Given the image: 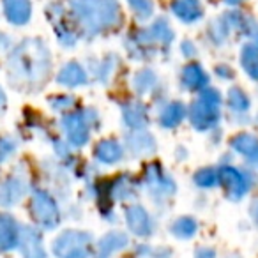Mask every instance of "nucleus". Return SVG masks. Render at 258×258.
Here are the masks:
<instances>
[{
  "label": "nucleus",
  "instance_id": "41",
  "mask_svg": "<svg viewBox=\"0 0 258 258\" xmlns=\"http://www.w3.org/2000/svg\"><path fill=\"white\" fill-rule=\"evenodd\" d=\"M226 6H232V8H237V6H240L244 2V0H223Z\"/></svg>",
  "mask_w": 258,
  "mask_h": 258
},
{
  "label": "nucleus",
  "instance_id": "6",
  "mask_svg": "<svg viewBox=\"0 0 258 258\" xmlns=\"http://www.w3.org/2000/svg\"><path fill=\"white\" fill-rule=\"evenodd\" d=\"M90 247L92 237L82 230H66L53 240V253L58 258H89Z\"/></svg>",
  "mask_w": 258,
  "mask_h": 258
},
{
  "label": "nucleus",
  "instance_id": "23",
  "mask_svg": "<svg viewBox=\"0 0 258 258\" xmlns=\"http://www.w3.org/2000/svg\"><path fill=\"white\" fill-rule=\"evenodd\" d=\"M232 32H233V23H232V18H230V13H225V15L218 16V18L212 20L207 27L209 39H211V43L216 44V46L225 44Z\"/></svg>",
  "mask_w": 258,
  "mask_h": 258
},
{
  "label": "nucleus",
  "instance_id": "15",
  "mask_svg": "<svg viewBox=\"0 0 258 258\" xmlns=\"http://www.w3.org/2000/svg\"><path fill=\"white\" fill-rule=\"evenodd\" d=\"M125 223L135 235L147 237L152 233V219L142 205H129L125 209Z\"/></svg>",
  "mask_w": 258,
  "mask_h": 258
},
{
  "label": "nucleus",
  "instance_id": "2",
  "mask_svg": "<svg viewBox=\"0 0 258 258\" xmlns=\"http://www.w3.org/2000/svg\"><path fill=\"white\" fill-rule=\"evenodd\" d=\"M71 15L87 36L117 30L124 22L118 0H71Z\"/></svg>",
  "mask_w": 258,
  "mask_h": 258
},
{
  "label": "nucleus",
  "instance_id": "33",
  "mask_svg": "<svg viewBox=\"0 0 258 258\" xmlns=\"http://www.w3.org/2000/svg\"><path fill=\"white\" fill-rule=\"evenodd\" d=\"M115 66H117V58L104 57V58H101V60L94 62V66H90V73H92L97 82H106V80L113 75Z\"/></svg>",
  "mask_w": 258,
  "mask_h": 258
},
{
  "label": "nucleus",
  "instance_id": "42",
  "mask_svg": "<svg viewBox=\"0 0 258 258\" xmlns=\"http://www.w3.org/2000/svg\"><path fill=\"white\" fill-rule=\"evenodd\" d=\"M251 212H253V216H254V219L258 221V202L253 205V209H251Z\"/></svg>",
  "mask_w": 258,
  "mask_h": 258
},
{
  "label": "nucleus",
  "instance_id": "39",
  "mask_svg": "<svg viewBox=\"0 0 258 258\" xmlns=\"http://www.w3.org/2000/svg\"><path fill=\"white\" fill-rule=\"evenodd\" d=\"M6 106H8V97H6L4 89H2V87H0V113H4Z\"/></svg>",
  "mask_w": 258,
  "mask_h": 258
},
{
  "label": "nucleus",
  "instance_id": "38",
  "mask_svg": "<svg viewBox=\"0 0 258 258\" xmlns=\"http://www.w3.org/2000/svg\"><path fill=\"white\" fill-rule=\"evenodd\" d=\"M180 50H182L184 57H187V58H193L195 55H197V44H195L193 41L186 39L182 44H180Z\"/></svg>",
  "mask_w": 258,
  "mask_h": 258
},
{
  "label": "nucleus",
  "instance_id": "14",
  "mask_svg": "<svg viewBox=\"0 0 258 258\" xmlns=\"http://www.w3.org/2000/svg\"><path fill=\"white\" fill-rule=\"evenodd\" d=\"M2 11L11 25L25 27L32 18V2L30 0H2Z\"/></svg>",
  "mask_w": 258,
  "mask_h": 258
},
{
  "label": "nucleus",
  "instance_id": "3",
  "mask_svg": "<svg viewBox=\"0 0 258 258\" xmlns=\"http://www.w3.org/2000/svg\"><path fill=\"white\" fill-rule=\"evenodd\" d=\"M221 92L214 87L209 85L202 92H198V97L187 108V118L193 129L205 133L216 129L221 120Z\"/></svg>",
  "mask_w": 258,
  "mask_h": 258
},
{
  "label": "nucleus",
  "instance_id": "24",
  "mask_svg": "<svg viewBox=\"0 0 258 258\" xmlns=\"http://www.w3.org/2000/svg\"><path fill=\"white\" fill-rule=\"evenodd\" d=\"M20 242V228L15 218L9 214H0V251L16 247Z\"/></svg>",
  "mask_w": 258,
  "mask_h": 258
},
{
  "label": "nucleus",
  "instance_id": "25",
  "mask_svg": "<svg viewBox=\"0 0 258 258\" xmlns=\"http://www.w3.org/2000/svg\"><path fill=\"white\" fill-rule=\"evenodd\" d=\"M239 62L242 71L249 76L253 82L258 83V44L246 43L240 48Z\"/></svg>",
  "mask_w": 258,
  "mask_h": 258
},
{
  "label": "nucleus",
  "instance_id": "1",
  "mask_svg": "<svg viewBox=\"0 0 258 258\" xmlns=\"http://www.w3.org/2000/svg\"><path fill=\"white\" fill-rule=\"evenodd\" d=\"M51 71V55L41 39H23L8 58V76L15 87H41Z\"/></svg>",
  "mask_w": 258,
  "mask_h": 258
},
{
  "label": "nucleus",
  "instance_id": "37",
  "mask_svg": "<svg viewBox=\"0 0 258 258\" xmlns=\"http://www.w3.org/2000/svg\"><path fill=\"white\" fill-rule=\"evenodd\" d=\"M214 73H216V76H218L219 80H226V82L235 78V71H233L228 64H218L214 68Z\"/></svg>",
  "mask_w": 258,
  "mask_h": 258
},
{
  "label": "nucleus",
  "instance_id": "35",
  "mask_svg": "<svg viewBox=\"0 0 258 258\" xmlns=\"http://www.w3.org/2000/svg\"><path fill=\"white\" fill-rule=\"evenodd\" d=\"M76 99L73 96H53L50 99V108L55 111V113L66 115L69 111L76 110Z\"/></svg>",
  "mask_w": 258,
  "mask_h": 258
},
{
  "label": "nucleus",
  "instance_id": "18",
  "mask_svg": "<svg viewBox=\"0 0 258 258\" xmlns=\"http://www.w3.org/2000/svg\"><path fill=\"white\" fill-rule=\"evenodd\" d=\"M186 117H187V106L182 101H168L159 110L158 124L163 129H175L182 124Z\"/></svg>",
  "mask_w": 258,
  "mask_h": 258
},
{
  "label": "nucleus",
  "instance_id": "28",
  "mask_svg": "<svg viewBox=\"0 0 258 258\" xmlns=\"http://www.w3.org/2000/svg\"><path fill=\"white\" fill-rule=\"evenodd\" d=\"M152 32V36H154L156 43L159 44V48H170L173 43V37H175V32H173V29L170 27L168 20L165 18V16H159L158 20H154L152 22V25L149 27Z\"/></svg>",
  "mask_w": 258,
  "mask_h": 258
},
{
  "label": "nucleus",
  "instance_id": "29",
  "mask_svg": "<svg viewBox=\"0 0 258 258\" xmlns=\"http://www.w3.org/2000/svg\"><path fill=\"white\" fill-rule=\"evenodd\" d=\"M158 85V76L151 69H140L135 73L133 76V89L138 96H145V94L152 92Z\"/></svg>",
  "mask_w": 258,
  "mask_h": 258
},
{
  "label": "nucleus",
  "instance_id": "7",
  "mask_svg": "<svg viewBox=\"0 0 258 258\" xmlns=\"http://www.w3.org/2000/svg\"><path fill=\"white\" fill-rule=\"evenodd\" d=\"M29 212L34 221L46 230H51L60 221V211L55 202V198L44 189H34L30 195Z\"/></svg>",
  "mask_w": 258,
  "mask_h": 258
},
{
  "label": "nucleus",
  "instance_id": "26",
  "mask_svg": "<svg viewBox=\"0 0 258 258\" xmlns=\"http://www.w3.org/2000/svg\"><path fill=\"white\" fill-rule=\"evenodd\" d=\"M226 106L233 115H246L251 108V101L247 97L246 90H242L240 87L233 85L226 92Z\"/></svg>",
  "mask_w": 258,
  "mask_h": 258
},
{
  "label": "nucleus",
  "instance_id": "16",
  "mask_svg": "<svg viewBox=\"0 0 258 258\" xmlns=\"http://www.w3.org/2000/svg\"><path fill=\"white\" fill-rule=\"evenodd\" d=\"M89 82V73L83 68L80 62L69 60L68 64H64L60 68V71L57 73V83L68 89H75V87H82Z\"/></svg>",
  "mask_w": 258,
  "mask_h": 258
},
{
  "label": "nucleus",
  "instance_id": "12",
  "mask_svg": "<svg viewBox=\"0 0 258 258\" xmlns=\"http://www.w3.org/2000/svg\"><path fill=\"white\" fill-rule=\"evenodd\" d=\"M170 13L175 16L179 22L186 25L200 22L204 18V4L200 0H172L170 2Z\"/></svg>",
  "mask_w": 258,
  "mask_h": 258
},
{
  "label": "nucleus",
  "instance_id": "8",
  "mask_svg": "<svg viewBox=\"0 0 258 258\" xmlns=\"http://www.w3.org/2000/svg\"><path fill=\"white\" fill-rule=\"evenodd\" d=\"M219 184L225 187L226 197L233 202H239L240 198L246 197V193L251 187V179L244 170L237 168L232 165L219 166Z\"/></svg>",
  "mask_w": 258,
  "mask_h": 258
},
{
  "label": "nucleus",
  "instance_id": "34",
  "mask_svg": "<svg viewBox=\"0 0 258 258\" xmlns=\"http://www.w3.org/2000/svg\"><path fill=\"white\" fill-rule=\"evenodd\" d=\"M127 4L133 15L142 22L152 18V15H154V2L152 0H127Z\"/></svg>",
  "mask_w": 258,
  "mask_h": 258
},
{
  "label": "nucleus",
  "instance_id": "22",
  "mask_svg": "<svg viewBox=\"0 0 258 258\" xmlns=\"http://www.w3.org/2000/svg\"><path fill=\"white\" fill-rule=\"evenodd\" d=\"M27 191L25 180L18 175H11L2 182L0 186V204L6 205V207H11L16 205L23 198Z\"/></svg>",
  "mask_w": 258,
  "mask_h": 258
},
{
  "label": "nucleus",
  "instance_id": "17",
  "mask_svg": "<svg viewBox=\"0 0 258 258\" xmlns=\"http://www.w3.org/2000/svg\"><path fill=\"white\" fill-rule=\"evenodd\" d=\"M233 152L242 156L247 163L258 166V137L253 133H239L230 140Z\"/></svg>",
  "mask_w": 258,
  "mask_h": 258
},
{
  "label": "nucleus",
  "instance_id": "11",
  "mask_svg": "<svg viewBox=\"0 0 258 258\" xmlns=\"http://www.w3.org/2000/svg\"><path fill=\"white\" fill-rule=\"evenodd\" d=\"M122 122L129 131H142L149 125V110L142 101H125L120 106Z\"/></svg>",
  "mask_w": 258,
  "mask_h": 258
},
{
  "label": "nucleus",
  "instance_id": "32",
  "mask_svg": "<svg viewBox=\"0 0 258 258\" xmlns=\"http://www.w3.org/2000/svg\"><path fill=\"white\" fill-rule=\"evenodd\" d=\"M193 180L198 187L211 189V187H214L219 184V172H218V168H214V166H205V168H200L198 172H195Z\"/></svg>",
  "mask_w": 258,
  "mask_h": 258
},
{
  "label": "nucleus",
  "instance_id": "19",
  "mask_svg": "<svg viewBox=\"0 0 258 258\" xmlns=\"http://www.w3.org/2000/svg\"><path fill=\"white\" fill-rule=\"evenodd\" d=\"M125 145H127V151L133 156H152L156 152V147H158L154 137L149 133L147 129L131 131L125 137Z\"/></svg>",
  "mask_w": 258,
  "mask_h": 258
},
{
  "label": "nucleus",
  "instance_id": "36",
  "mask_svg": "<svg viewBox=\"0 0 258 258\" xmlns=\"http://www.w3.org/2000/svg\"><path fill=\"white\" fill-rule=\"evenodd\" d=\"M16 151V142L9 137H0V163H4Z\"/></svg>",
  "mask_w": 258,
  "mask_h": 258
},
{
  "label": "nucleus",
  "instance_id": "40",
  "mask_svg": "<svg viewBox=\"0 0 258 258\" xmlns=\"http://www.w3.org/2000/svg\"><path fill=\"white\" fill-rule=\"evenodd\" d=\"M197 258H214V253L211 249H200L197 253Z\"/></svg>",
  "mask_w": 258,
  "mask_h": 258
},
{
  "label": "nucleus",
  "instance_id": "27",
  "mask_svg": "<svg viewBox=\"0 0 258 258\" xmlns=\"http://www.w3.org/2000/svg\"><path fill=\"white\" fill-rule=\"evenodd\" d=\"M127 244V235L122 232H110L99 240V247H97V258H108L113 254L115 251L122 249Z\"/></svg>",
  "mask_w": 258,
  "mask_h": 258
},
{
  "label": "nucleus",
  "instance_id": "21",
  "mask_svg": "<svg viewBox=\"0 0 258 258\" xmlns=\"http://www.w3.org/2000/svg\"><path fill=\"white\" fill-rule=\"evenodd\" d=\"M20 247H22L23 258H44L46 253H44L43 247V240H41V233L37 232L36 228H30V226H25L20 232Z\"/></svg>",
  "mask_w": 258,
  "mask_h": 258
},
{
  "label": "nucleus",
  "instance_id": "9",
  "mask_svg": "<svg viewBox=\"0 0 258 258\" xmlns=\"http://www.w3.org/2000/svg\"><path fill=\"white\" fill-rule=\"evenodd\" d=\"M125 50L137 60L152 58L159 50V44L156 43L151 29H137L125 37Z\"/></svg>",
  "mask_w": 258,
  "mask_h": 258
},
{
  "label": "nucleus",
  "instance_id": "31",
  "mask_svg": "<svg viewBox=\"0 0 258 258\" xmlns=\"http://www.w3.org/2000/svg\"><path fill=\"white\" fill-rule=\"evenodd\" d=\"M197 221L191 216H182V218L173 221V225L170 226V232L175 237H179V239H189V237H193L197 233Z\"/></svg>",
  "mask_w": 258,
  "mask_h": 258
},
{
  "label": "nucleus",
  "instance_id": "20",
  "mask_svg": "<svg viewBox=\"0 0 258 258\" xmlns=\"http://www.w3.org/2000/svg\"><path fill=\"white\" fill-rule=\"evenodd\" d=\"M94 158L103 165H117L124 158V147L113 138L99 140L94 147Z\"/></svg>",
  "mask_w": 258,
  "mask_h": 258
},
{
  "label": "nucleus",
  "instance_id": "4",
  "mask_svg": "<svg viewBox=\"0 0 258 258\" xmlns=\"http://www.w3.org/2000/svg\"><path fill=\"white\" fill-rule=\"evenodd\" d=\"M96 124H99V115L92 108L83 111H69V113L62 115L60 118V125L66 135V140H68V145L76 149L87 145V142L90 140V131L97 127Z\"/></svg>",
  "mask_w": 258,
  "mask_h": 258
},
{
  "label": "nucleus",
  "instance_id": "5",
  "mask_svg": "<svg viewBox=\"0 0 258 258\" xmlns=\"http://www.w3.org/2000/svg\"><path fill=\"white\" fill-rule=\"evenodd\" d=\"M46 16L51 22V25H53V32L57 36L58 43L66 48L76 46V43L80 39V34H82V29L76 23V20L73 18L71 11H68L58 2H51L46 8Z\"/></svg>",
  "mask_w": 258,
  "mask_h": 258
},
{
  "label": "nucleus",
  "instance_id": "10",
  "mask_svg": "<svg viewBox=\"0 0 258 258\" xmlns=\"http://www.w3.org/2000/svg\"><path fill=\"white\" fill-rule=\"evenodd\" d=\"M144 182L147 189L156 197H170L175 191V182L172 177L166 175L159 163H149L144 172Z\"/></svg>",
  "mask_w": 258,
  "mask_h": 258
},
{
  "label": "nucleus",
  "instance_id": "30",
  "mask_svg": "<svg viewBox=\"0 0 258 258\" xmlns=\"http://www.w3.org/2000/svg\"><path fill=\"white\" fill-rule=\"evenodd\" d=\"M108 191H110V195L113 198H120V200L122 198H135V195H137V191H135V180L129 175H125V173H122L117 179L111 180Z\"/></svg>",
  "mask_w": 258,
  "mask_h": 258
},
{
  "label": "nucleus",
  "instance_id": "13",
  "mask_svg": "<svg viewBox=\"0 0 258 258\" xmlns=\"http://www.w3.org/2000/svg\"><path fill=\"white\" fill-rule=\"evenodd\" d=\"M180 83L186 90L191 92H202L204 89H207L211 78H209L207 71L204 69V66L198 62H189L182 68L180 73Z\"/></svg>",
  "mask_w": 258,
  "mask_h": 258
}]
</instances>
